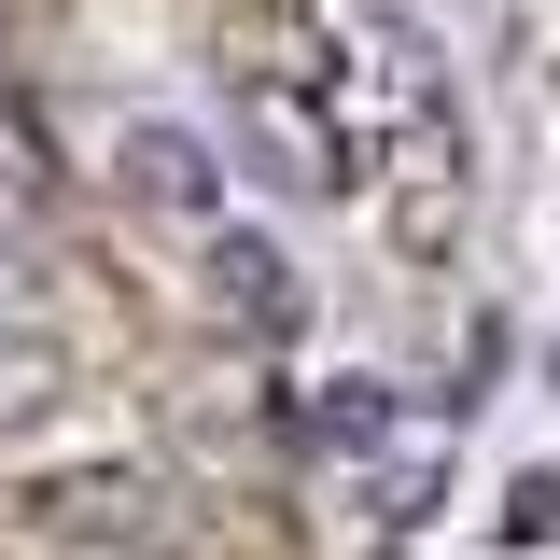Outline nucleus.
I'll list each match as a JSON object with an SVG mask.
<instances>
[{
  "label": "nucleus",
  "mask_w": 560,
  "mask_h": 560,
  "mask_svg": "<svg viewBox=\"0 0 560 560\" xmlns=\"http://www.w3.org/2000/svg\"><path fill=\"white\" fill-rule=\"evenodd\" d=\"M0 98H14V28H0Z\"/></svg>",
  "instance_id": "obj_6"
},
{
  "label": "nucleus",
  "mask_w": 560,
  "mask_h": 560,
  "mask_svg": "<svg viewBox=\"0 0 560 560\" xmlns=\"http://www.w3.org/2000/svg\"><path fill=\"white\" fill-rule=\"evenodd\" d=\"M224 127H238V154L267 168L280 197H337V183H364V168H350V127H337V57L280 43V28L224 57Z\"/></svg>",
  "instance_id": "obj_1"
},
{
  "label": "nucleus",
  "mask_w": 560,
  "mask_h": 560,
  "mask_svg": "<svg viewBox=\"0 0 560 560\" xmlns=\"http://www.w3.org/2000/svg\"><path fill=\"white\" fill-rule=\"evenodd\" d=\"M113 197L154 224H224V154L197 127H113Z\"/></svg>",
  "instance_id": "obj_2"
},
{
  "label": "nucleus",
  "mask_w": 560,
  "mask_h": 560,
  "mask_svg": "<svg viewBox=\"0 0 560 560\" xmlns=\"http://www.w3.org/2000/svg\"><path fill=\"white\" fill-rule=\"evenodd\" d=\"M210 280H238V308H253V323H294V267H280V253H253V238H224V253H210Z\"/></svg>",
  "instance_id": "obj_5"
},
{
  "label": "nucleus",
  "mask_w": 560,
  "mask_h": 560,
  "mask_svg": "<svg viewBox=\"0 0 560 560\" xmlns=\"http://www.w3.org/2000/svg\"><path fill=\"white\" fill-rule=\"evenodd\" d=\"M57 393H70V337H57V308L0 267V434H28Z\"/></svg>",
  "instance_id": "obj_3"
},
{
  "label": "nucleus",
  "mask_w": 560,
  "mask_h": 560,
  "mask_svg": "<svg viewBox=\"0 0 560 560\" xmlns=\"http://www.w3.org/2000/svg\"><path fill=\"white\" fill-rule=\"evenodd\" d=\"M43 533H113V547H154V490H140V477H57V490H43Z\"/></svg>",
  "instance_id": "obj_4"
}]
</instances>
